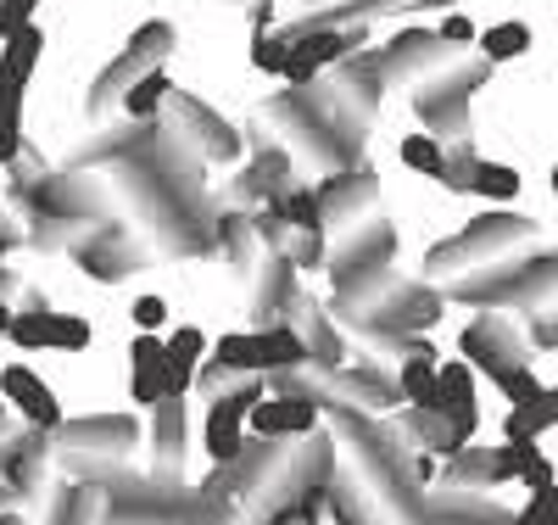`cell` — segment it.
<instances>
[{
  "instance_id": "6da1fadb",
  "label": "cell",
  "mask_w": 558,
  "mask_h": 525,
  "mask_svg": "<svg viewBox=\"0 0 558 525\" xmlns=\"http://www.w3.org/2000/svg\"><path fill=\"white\" fill-rule=\"evenodd\" d=\"M257 397H263L257 386L213 397V408H207V437H202V448L213 453V464H241V453H246L241 425H246V414H252V403H257Z\"/></svg>"
},
{
  "instance_id": "7a4b0ae2",
  "label": "cell",
  "mask_w": 558,
  "mask_h": 525,
  "mask_svg": "<svg viewBox=\"0 0 558 525\" xmlns=\"http://www.w3.org/2000/svg\"><path fill=\"white\" fill-rule=\"evenodd\" d=\"M463 358H470L481 374H492V380H497L502 369H514V363H531V358H525V342H520L502 319H492V313L463 330Z\"/></svg>"
},
{
  "instance_id": "3957f363",
  "label": "cell",
  "mask_w": 558,
  "mask_h": 525,
  "mask_svg": "<svg viewBox=\"0 0 558 525\" xmlns=\"http://www.w3.org/2000/svg\"><path fill=\"white\" fill-rule=\"evenodd\" d=\"M0 392H7V403L28 425H39V431H62V403H57V392L45 386L28 363H7V369H0Z\"/></svg>"
},
{
  "instance_id": "277c9868",
  "label": "cell",
  "mask_w": 558,
  "mask_h": 525,
  "mask_svg": "<svg viewBox=\"0 0 558 525\" xmlns=\"http://www.w3.org/2000/svg\"><path fill=\"white\" fill-rule=\"evenodd\" d=\"M357 45V34H341V28H302V34H291V62H286V79L302 90V84H313L330 62H341L347 51Z\"/></svg>"
},
{
  "instance_id": "5b68a950",
  "label": "cell",
  "mask_w": 558,
  "mask_h": 525,
  "mask_svg": "<svg viewBox=\"0 0 558 525\" xmlns=\"http://www.w3.org/2000/svg\"><path fill=\"white\" fill-rule=\"evenodd\" d=\"M246 425H252L257 437H268V442H279V437H307L313 425H318V403H313V397H257L252 414H246Z\"/></svg>"
},
{
  "instance_id": "8992f818",
  "label": "cell",
  "mask_w": 558,
  "mask_h": 525,
  "mask_svg": "<svg viewBox=\"0 0 558 525\" xmlns=\"http://www.w3.org/2000/svg\"><path fill=\"white\" fill-rule=\"evenodd\" d=\"M213 363L229 374H268V342L263 330H229L213 342Z\"/></svg>"
},
{
  "instance_id": "52a82bcc",
  "label": "cell",
  "mask_w": 558,
  "mask_h": 525,
  "mask_svg": "<svg viewBox=\"0 0 558 525\" xmlns=\"http://www.w3.org/2000/svg\"><path fill=\"white\" fill-rule=\"evenodd\" d=\"M202 353H207V336H202L196 324H179L173 336H168V386H173V397H184V392L196 386Z\"/></svg>"
},
{
  "instance_id": "ba28073f",
  "label": "cell",
  "mask_w": 558,
  "mask_h": 525,
  "mask_svg": "<svg viewBox=\"0 0 558 525\" xmlns=\"http://www.w3.org/2000/svg\"><path fill=\"white\" fill-rule=\"evenodd\" d=\"M45 57V28L39 23H23L12 39H0V79H12V84H28L34 68Z\"/></svg>"
},
{
  "instance_id": "9c48e42d",
  "label": "cell",
  "mask_w": 558,
  "mask_h": 525,
  "mask_svg": "<svg viewBox=\"0 0 558 525\" xmlns=\"http://www.w3.org/2000/svg\"><path fill=\"white\" fill-rule=\"evenodd\" d=\"M475 51H481V62H520L525 51H531V28L520 23V17H508V23H492V28H481V39H475Z\"/></svg>"
},
{
  "instance_id": "30bf717a",
  "label": "cell",
  "mask_w": 558,
  "mask_h": 525,
  "mask_svg": "<svg viewBox=\"0 0 558 525\" xmlns=\"http://www.w3.org/2000/svg\"><path fill=\"white\" fill-rule=\"evenodd\" d=\"M436 369H441V358L425 353V347H418L413 358H402V374H397L402 403H413V408H436Z\"/></svg>"
},
{
  "instance_id": "8fae6325",
  "label": "cell",
  "mask_w": 558,
  "mask_h": 525,
  "mask_svg": "<svg viewBox=\"0 0 558 525\" xmlns=\"http://www.w3.org/2000/svg\"><path fill=\"white\" fill-rule=\"evenodd\" d=\"M470 190L475 196H486V202H514L520 190H525V179H520V168H508V163H492V157H475V174H470Z\"/></svg>"
},
{
  "instance_id": "7c38bea8",
  "label": "cell",
  "mask_w": 558,
  "mask_h": 525,
  "mask_svg": "<svg viewBox=\"0 0 558 525\" xmlns=\"http://www.w3.org/2000/svg\"><path fill=\"white\" fill-rule=\"evenodd\" d=\"M23 90L28 84L0 79V163H12L23 152Z\"/></svg>"
},
{
  "instance_id": "4fadbf2b",
  "label": "cell",
  "mask_w": 558,
  "mask_h": 525,
  "mask_svg": "<svg viewBox=\"0 0 558 525\" xmlns=\"http://www.w3.org/2000/svg\"><path fill=\"white\" fill-rule=\"evenodd\" d=\"M397 157H402L413 174H425V179H447V152H441V134H402Z\"/></svg>"
},
{
  "instance_id": "5bb4252c",
  "label": "cell",
  "mask_w": 558,
  "mask_h": 525,
  "mask_svg": "<svg viewBox=\"0 0 558 525\" xmlns=\"http://www.w3.org/2000/svg\"><path fill=\"white\" fill-rule=\"evenodd\" d=\"M492 386L508 397V408H531V403H547L553 392L542 386V374L531 369V363H514V369H502L497 380H492Z\"/></svg>"
},
{
  "instance_id": "9a60e30c",
  "label": "cell",
  "mask_w": 558,
  "mask_h": 525,
  "mask_svg": "<svg viewBox=\"0 0 558 525\" xmlns=\"http://www.w3.org/2000/svg\"><path fill=\"white\" fill-rule=\"evenodd\" d=\"M7 342H12L17 353H45V347H51V308H23V313H12Z\"/></svg>"
},
{
  "instance_id": "2e32d148",
  "label": "cell",
  "mask_w": 558,
  "mask_h": 525,
  "mask_svg": "<svg viewBox=\"0 0 558 525\" xmlns=\"http://www.w3.org/2000/svg\"><path fill=\"white\" fill-rule=\"evenodd\" d=\"M263 342H268V369H302V363L313 358V347L296 336L291 324H268Z\"/></svg>"
},
{
  "instance_id": "e0dca14e",
  "label": "cell",
  "mask_w": 558,
  "mask_h": 525,
  "mask_svg": "<svg viewBox=\"0 0 558 525\" xmlns=\"http://www.w3.org/2000/svg\"><path fill=\"white\" fill-rule=\"evenodd\" d=\"M168 90H173V84H168V73H162V68H151L146 79H134V84H129L123 112H129V118H151V112L168 102Z\"/></svg>"
},
{
  "instance_id": "ac0fdd59",
  "label": "cell",
  "mask_w": 558,
  "mask_h": 525,
  "mask_svg": "<svg viewBox=\"0 0 558 525\" xmlns=\"http://www.w3.org/2000/svg\"><path fill=\"white\" fill-rule=\"evenodd\" d=\"M129 397H134V408H162V403L173 397L168 363H162V369H129Z\"/></svg>"
},
{
  "instance_id": "d6986e66",
  "label": "cell",
  "mask_w": 558,
  "mask_h": 525,
  "mask_svg": "<svg viewBox=\"0 0 558 525\" xmlns=\"http://www.w3.org/2000/svg\"><path fill=\"white\" fill-rule=\"evenodd\" d=\"M286 62H291V34H257L252 39V68L257 73H279V79H286Z\"/></svg>"
},
{
  "instance_id": "ffe728a7",
  "label": "cell",
  "mask_w": 558,
  "mask_h": 525,
  "mask_svg": "<svg viewBox=\"0 0 558 525\" xmlns=\"http://www.w3.org/2000/svg\"><path fill=\"white\" fill-rule=\"evenodd\" d=\"M84 347H89V319L51 313V353H84Z\"/></svg>"
},
{
  "instance_id": "44dd1931",
  "label": "cell",
  "mask_w": 558,
  "mask_h": 525,
  "mask_svg": "<svg viewBox=\"0 0 558 525\" xmlns=\"http://www.w3.org/2000/svg\"><path fill=\"white\" fill-rule=\"evenodd\" d=\"M129 319H134V330H151V336H157V330L168 324V302L162 297H134V308H129Z\"/></svg>"
},
{
  "instance_id": "7402d4cb",
  "label": "cell",
  "mask_w": 558,
  "mask_h": 525,
  "mask_svg": "<svg viewBox=\"0 0 558 525\" xmlns=\"http://www.w3.org/2000/svg\"><path fill=\"white\" fill-rule=\"evenodd\" d=\"M39 0H0V39H12L23 23H34Z\"/></svg>"
},
{
  "instance_id": "603a6c76",
  "label": "cell",
  "mask_w": 558,
  "mask_h": 525,
  "mask_svg": "<svg viewBox=\"0 0 558 525\" xmlns=\"http://www.w3.org/2000/svg\"><path fill=\"white\" fill-rule=\"evenodd\" d=\"M436 34H441V45H475V39H481V28H475L470 17H463V12H447Z\"/></svg>"
},
{
  "instance_id": "cb8c5ba5",
  "label": "cell",
  "mask_w": 558,
  "mask_h": 525,
  "mask_svg": "<svg viewBox=\"0 0 558 525\" xmlns=\"http://www.w3.org/2000/svg\"><path fill=\"white\" fill-rule=\"evenodd\" d=\"M7 330H12V308H7V302H0V336H7Z\"/></svg>"
},
{
  "instance_id": "d4e9b609",
  "label": "cell",
  "mask_w": 558,
  "mask_h": 525,
  "mask_svg": "<svg viewBox=\"0 0 558 525\" xmlns=\"http://www.w3.org/2000/svg\"><path fill=\"white\" fill-rule=\"evenodd\" d=\"M553 196H558V163H553Z\"/></svg>"
}]
</instances>
